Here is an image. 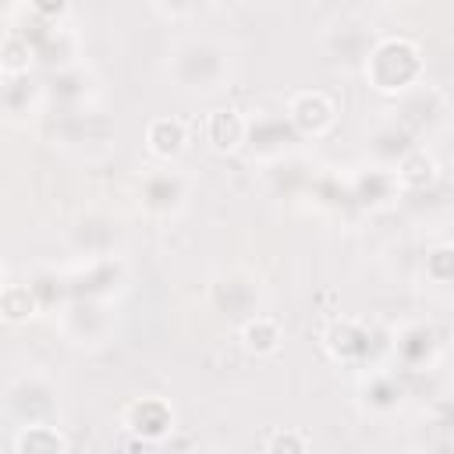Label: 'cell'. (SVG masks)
<instances>
[{
    "mask_svg": "<svg viewBox=\"0 0 454 454\" xmlns=\"http://www.w3.org/2000/svg\"><path fill=\"white\" fill-rule=\"evenodd\" d=\"M422 74V50L411 39H380L365 57V78L376 92H404Z\"/></svg>",
    "mask_w": 454,
    "mask_h": 454,
    "instance_id": "obj_1",
    "label": "cell"
},
{
    "mask_svg": "<svg viewBox=\"0 0 454 454\" xmlns=\"http://www.w3.org/2000/svg\"><path fill=\"white\" fill-rule=\"evenodd\" d=\"M174 78L188 92H213L227 78V53L216 43L192 39L174 53Z\"/></svg>",
    "mask_w": 454,
    "mask_h": 454,
    "instance_id": "obj_2",
    "label": "cell"
},
{
    "mask_svg": "<svg viewBox=\"0 0 454 454\" xmlns=\"http://www.w3.org/2000/svg\"><path fill=\"white\" fill-rule=\"evenodd\" d=\"M287 121H291L294 131L319 138V135H326V131L333 128L337 106H333L330 96H323V92H298V96L291 99V106H287Z\"/></svg>",
    "mask_w": 454,
    "mask_h": 454,
    "instance_id": "obj_3",
    "label": "cell"
},
{
    "mask_svg": "<svg viewBox=\"0 0 454 454\" xmlns=\"http://www.w3.org/2000/svg\"><path fill=\"white\" fill-rule=\"evenodd\" d=\"M124 426H128L131 433H138V440H145V443L156 447V443L174 429V411H170V404L160 401V397H138L135 404H128Z\"/></svg>",
    "mask_w": 454,
    "mask_h": 454,
    "instance_id": "obj_4",
    "label": "cell"
},
{
    "mask_svg": "<svg viewBox=\"0 0 454 454\" xmlns=\"http://www.w3.org/2000/svg\"><path fill=\"white\" fill-rule=\"evenodd\" d=\"M202 135H206L209 149H216V153H234V149H241V142H248V121H245L238 110L220 106V110H213V114L206 117Z\"/></svg>",
    "mask_w": 454,
    "mask_h": 454,
    "instance_id": "obj_5",
    "label": "cell"
},
{
    "mask_svg": "<svg viewBox=\"0 0 454 454\" xmlns=\"http://www.w3.org/2000/svg\"><path fill=\"white\" fill-rule=\"evenodd\" d=\"M323 340H326V351L340 362H358L369 355V330L355 319H333L326 326Z\"/></svg>",
    "mask_w": 454,
    "mask_h": 454,
    "instance_id": "obj_6",
    "label": "cell"
},
{
    "mask_svg": "<svg viewBox=\"0 0 454 454\" xmlns=\"http://www.w3.org/2000/svg\"><path fill=\"white\" fill-rule=\"evenodd\" d=\"M145 145L160 160H177L188 149V128H184V121H177V117H156L145 128Z\"/></svg>",
    "mask_w": 454,
    "mask_h": 454,
    "instance_id": "obj_7",
    "label": "cell"
},
{
    "mask_svg": "<svg viewBox=\"0 0 454 454\" xmlns=\"http://www.w3.org/2000/svg\"><path fill=\"white\" fill-rule=\"evenodd\" d=\"M11 447L18 454H57V450H67L71 440L57 429V426H46V422H28L14 433Z\"/></svg>",
    "mask_w": 454,
    "mask_h": 454,
    "instance_id": "obj_8",
    "label": "cell"
},
{
    "mask_svg": "<svg viewBox=\"0 0 454 454\" xmlns=\"http://www.w3.org/2000/svg\"><path fill=\"white\" fill-rule=\"evenodd\" d=\"M181 199H184V181H181L177 174H170V170L153 174V177H145V184H142V202H145V209H153V213H170V209L181 206Z\"/></svg>",
    "mask_w": 454,
    "mask_h": 454,
    "instance_id": "obj_9",
    "label": "cell"
},
{
    "mask_svg": "<svg viewBox=\"0 0 454 454\" xmlns=\"http://www.w3.org/2000/svg\"><path fill=\"white\" fill-rule=\"evenodd\" d=\"M280 340H284V330L273 316H248L241 323V344L252 355H273L280 348Z\"/></svg>",
    "mask_w": 454,
    "mask_h": 454,
    "instance_id": "obj_10",
    "label": "cell"
},
{
    "mask_svg": "<svg viewBox=\"0 0 454 454\" xmlns=\"http://www.w3.org/2000/svg\"><path fill=\"white\" fill-rule=\"evenodd\" d=\"M436 181V160L426 153V149H408L401 160H397V184L401 188H411V192H422Z\"/></svg>",
    "mask_w": 454,
    "mask_h": 454,
    "instance_id": "obj_11",
    "label": "cell"
},
{
    "mask_svg": "<svg viewBox=\"0 0 454 454\" xmlns=\"http://www.w3.org/2000/svg\"><path fill=\"white\" fill-rule=\"evenodd\" d=\"M35 309H39V301H35V287H28V284H7V287H4L0 312H4L7 323H25V319L35 316Z\"/></svg>",
    "mask_w": 454,
    "mask_h": 454,
    "instance_id": "obj_12",
    "label": "cell"
},
{
    "mask_svg": "<svg viewBox=\"0 0 454 454\" xmlns=\"http://www.w3.org/2000/svg\"><path fill=\"white\" fill-rule=\"evenodd\" d=\"M32 57H35V46H32L25 35L7 32V39H4V60H0L4 74H7V78H21V74H28Z\"/></svg>",
    "mask_w": 454,
    "mask_h": 454,
    "instance_id": "obj_13",
    "label": "cell"
},
{
    "mask_svg": "<svg viewBox=\"0 0 454 454\" xmlns=\"http://www.w3.org/2000/svg\"><path fill=\"white\" fill-rule=\"evenodd\" d=\"M394 188H397V174H390V170H369L355 181V195L362 202H387L394 195Z\"/></svg>",
    "mask_w": 454,
    "mask_h": 454,
    "instance_id": "obj_14",
    "label": "cell"
},
{
    "mask_svg": "<svg viewBox=\"0 0 454 454\" xmlns=\"http://www.w3.org/2000/svg\"><path fill=\"white\" fill-rule=\"evenodd\" d=\"M426 277L433 284H454V245H436L426 255Z\"/></svg>",
    "mask_w": 454,
    "mask_h": 454,
    "instance_id": "obj_15",
    "label": "cell"
},
{
    "mask_svg": "<svg viewBox=\"0 0 454 454\" xmlns=\"http://www.w3.org/2000/svg\"><path fill=\"white\" fill-rule=\"evenodd\" d=\"M309 443H312L309 436H301V433H284V429H280V433H273L262 447H266V450H309Z\"/></svg>",
    "mask_w": 454,
    "mask_h": 454,
    "instance_id": "obj_16",
    "label": "cell"
},
{
    "mask_svg": "<svg viewBox=\"0 0 454 454\" xmlns=\"http://www.w3.org/2000/svg\"><path fill=\"white\" fill-rule=\"evenodd\" d=\"M390 383H394V380L380 376V380H372V390H365V394H372V404H376V408H390V404H394V401L401 397V387L387 394V387H390Z\"/></svg>",
    "mask_w": 454,
    "mask_h": 454,
    "instance_id": "obj_17",
    "label": "cell"
},
{
    "mask_svg": "<svg viewBox=\"0 0 454 454\" xmlns=\"http://www.w3.org/2000/svg\"><path fill=\"white\" fill-rule=\"evenodd\" d=\"M32 14L35 18H46V21H57L64 11H67V0H28Z\"/></svg>",
    "mask_w": 454,
    "mask_h": 454,
    "instance_id": "obj_18",
    "label": "cell"
},
{
    "mask_svg": "<svg viewBox=\"0 0 454 454\" xmlns=\"http://www.w3.org/2000/svg\"><path fill=\"white\" fill-rule=\"evenodd\" d=\"M209 0H167V7H170V14H195V11H202Z\"/></svg>",
    "mask_w": 454,
    "mask_h": 454,
    "instance_id": "obj_19",
    "label": "cell"
}]
</instances>
